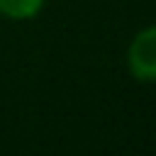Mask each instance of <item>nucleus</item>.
I'll use <instances>...</instances> for the list:
<instances>
[{"label":"nucleus","mask_w":156,"mask_h":156,"mask_svg":"<svg viewBox=\"0 0 156 156\" xmlns=\"http://www.w3.org/2000/svg\"><path fill=\"white\" fill-rule=\"evenodd\" d=\"M127 61H129V71L136 80L151 83L156 78V29L154 27H146L144 32H139L134 37Z\"/></svg>","instance_id":"f257e3e1"},{"label":"nucleus","mask_w":156,"mask_h":156,"mask_svg":"<svg viewBox=\"0 0 156 156\" xmlns=\"http://www.w3.org/2000/svg\"><path fill=\"white\" fill-rule=\"evenodd\" d=\"M44 0H0V12L12 20H27L34 17L41 10Z\"/></svg>","instance_id":"f03ea898"}]
</instances>
